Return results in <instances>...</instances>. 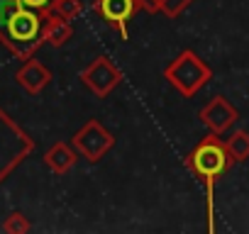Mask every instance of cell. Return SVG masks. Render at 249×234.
<instances>
[{"label":"cell","mask_w":249,"mask_h":234,"mask_svg":"<svg viewBox=\"0 0 249 234\" xmlns=\"http://www.w3.org/2000/svg\"><path fill=\"white\" fill-rule=\"evenodd\" d=\"M49 13L52 15H56V17H61V20H76L81 13H83V3L81 0H54L52 3V8H49Z\"/></svg>","instance_id":"cell-12"},{"label":"cell","mask_w":249,"mask_h":234,"mask_svg":"<svg viewBox=\"0 0 249 234\" xmlns=\"http://www.w3.org/2000/svg\"><path fill=\"white\" fill-rule=\"evenodd\" d=\"M30 229H32V224L22 212H13L3 222V232H8V234H27Z\"/></svg>","instance_id":"cell-13"},{"label":"cell","mask_w":249,"mask_h":234,"mask_svg":"<svg viewBox=\"0 0 249 234\" xmlns=\"http://www.w3.org/2000/svg\"><path fill=\"white\" fill-rule=\"evenodd\" d=\"M186 164H188L191 173L205 185L208 198H210L215 181L227 173V168L232 166V159H230V154H227L225 139H220V134H213V132H210L208 137H203V139L196 144V149L188 154Z\"/></svg>","instance_id":"cell-2"},{"label":"cell","mask_w":249,"mask_h":234,"mask_svg":"<svg viewBox=\"0 0 249 234\" xmlns=\"http://www.w3.org/2000/svg\"><path fill=\"white\" fill-rule=\"evenodd\" d=\"M71 147L76 149V154L90 164H98L112 147H115V137L112 132L105 130L103 122L98 120H88L73 137H71Z\"/></svg>","instance_id":"cell-4"},{"label":"cell","mask_w":249,"mask_h":234,"mask_svg":"<svg viewBox=\"0 0 249 234\" xmlns=\"http://www.w3.org/2000/svg\"><path fill=\"white\" fill-rule=\"evenodd\" d=\"M49 13L25 8L20 0H0V44L15 56L30 59L44 44V22Z\"/></svg>","instance_id":"cell-1"},{"label":"cell","mask_w":249,"mask_h":234,"mask_svg":"<svg viewBox=\"0 0 249 234\" xmlns=\"http://www.w3.org/2000/svg\"><path fill=\"white\" fill-rule=\"evenodd\" d=\"M42 37H44V44L59 49V47H64V44L73 37V27H71L69 20H61V17H56V15L49 13V15H47V22H44Z\"/></svg>","instance_id":"cell-10"},{"label":"cell","mask_w":249,"mask_h":234,"mask_svg":"<svg viewBox=\"0 0 249 234\" xmlns=\"http://www.w3.org/2000/svg\"><path fill=\"white\" fill-rule=\"evenodd\" d=\"M164 78L183 95V98H193L198 90H203L210 78H213V68L191 49H183L166 68H164Z\"/></svg>","instance_id":"cell-3"},{"label":"cell","mask_w":249,"mask_h":234,"mask_svg":"<svg viewBox=\"0 0 249 234\" xmlns=\"http://www.w3.org/2000/svg\"><path fill=\"white\" fill-rule=\"evenodd\" d=\"M198 120H200L213 134H220V137H222V134L239 120V112H237V107H234L225 95H215V98H210V100L200 107Z\"/></svg>","instance_id":"cell-7"},{"label":"cell","mask_w":249,"mask_h":234,"mask_svg":"<svg viewBox=\"0 0 249 234\" xmlns=\"http://www.w3.org/2000/svg\"><path fill=\"white\" fill-rule=\"evenodd\" d=\"M15 81H18L30 95H37V93H42V90L52 83V71H49L42 61H37L35 56H30V59H25V64L20 66Z\"/></svg>","instance_id":"cell-8"},{"label":"cell","mask_w":249,"mask_h":234,"mask_svg":"<svg viewBox=\"0 0 249 234\" xmlns=\"http://www.w3.org/2000/svg\"><path fill=\"white\" fill-rule=\"evenodd\" d=\"M137 10H142L137 0H95L93 3V13L103 17L122 39L130 37L127 25L137 15Z\"/></svg>","instance_id":"cell-6"},{"label":"cell","mask_w":249,"mask_h":234,"mask_svg":"<svg viewBox=\"0 0 249 234\" xmlns=\"http://www.w3.org/2000/svg\"><path fill=\"white\" fill-rule=\"evenodd\" d=\"M225 147H227V154H230L232 164L247 161V159H249V132H244V130L232 132V134L225 139Z\"/></svg>","instance_id":"cell-11"},{"label":"cell","mask_w":249,"mask_h":234,"mask_svg":"<svg viewBox=\"0 0 249 234\" xmlns=\"http://www.w3.org/2000/svg\"><path fill=\"white\" fill-rule=\"evenodd\" d=\"M76 161H78V154H76V149L71 147V142H56V144L44 154L47 168H52V171L59 173V176L69 173Z\"/></svg>","instance_id":"cell-9"},{"label":"cell","mask_w":249,"mask_h":234,"mask_svg":"<svg viewBox=\"0 0 249 234\" xmlns=\"http://www.w3.org/2000/svg\"><path fill=\"white\" fill-rule=\"evenodd\" d=\"M81 81L83 85L98 95V98H107L120 83H122V71L107 59V56H95L83 71H81Z\"/></svg>","instance_id":"cell-5"},{"label":"cell","mask_w":249,"mask_h":234,"mask_svg":"<svg viewBox=\"0 0 249 234\" xmlns=\"http://www.w3.org/2000/svg\"><path fill=\"white\" fill-rule=\"evenodd\" d=\"M25 8H32V10H39V13H49L54 0H20Z\"/></svg>","instance_id":"cell-15"},{"label":"cell","mask_w":249,"mask_h":234,"mask_svg":"<svg viewBox=\"0 0 249 234\" xmlns=\"http://www.w3.org/2000/svg\"><path fill=\"white\" fill-rule=\"evenodd\" d=\"M137 3H140V8L142 10H147V13H159L161 10V3H164V0H137Z\"/></svg>","instance_id":"cell-16"},{"label":"cell","mask_w":249,"mask_h":234,"mask_svg":"<svg viewBox=\"0 0 249 234\" xmlns=\"http://www.w3.org/2000/svg\"><path fill=\"white\" fill-rule=\"evenodd\" d=\"M193 3H196V0H164L159 13H164L169 20H176V17H178V15H183Z\"/></svg>","instance_id":"cell-14"}]
</instances>
